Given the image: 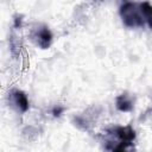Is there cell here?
I'll use <instances>...</instances> for the list:
<instances>
[{"label": "cell", "mask_w": 152, "mask_h": 152, "mask_svg": "<svg viewBox=\"0 0 152 152\" xmlns=\"http://www.w3.org/2000/svg\"><path fill=\"white\" fill-rule=\"evenodd\" d=\"M120 15L125 26L129 28H152V5L148 2H125L120 7Z\"/></svg>", "instance_id": "cell-1"}, {"label": "cell", "mask_w": 152, "mask_h": 152, "mask_svg": "<svg viewBox=\"0 0 152 152\" xmlns=\"http://www.w3.org/2000/svg\"><path fill=\"white\" fill-rule=\"evenodd\" d=\"M135 132L129 126L113 127L107 131L106 147L110 152H133Z\"/></svg>", "instance_id": "cell-2"}, {"label": "cell", "mask_w": 152, "mask_h": 152, "mask_svg": "<svg viewBox=\"0 0 152 152\" xmlns=\"http://www.w3.org/2000/svg\"><path fill=\"white\" fill-rule=\"evenodd\" d=\"M30 37L40 49H48L52 42V33L49 30V27L45 25H37L32 27L30 32Z\"/></svg>", "instance_id": "cell-3"}, {"label": "cell", "mask_w": 152, "mask_h": 152, "mask_svg": "<svg viewBox=\"0 0 152 152\" xmlns=\"http://www.w3.org/2000/svg\"><path fill=\"white\" fill-rule=\"evenodd\" d=\"M8 100L13 107H15L18 110H20L23 113H25L28 109V100L21 90H18V89L12 90L8 94Z\"/></svg>", "instance_id": "cell-4"}, {"label": "cell", "mask_w": 152, "mask_h": 152, "mask_svg": "<svg viewBox=\"0 0 152 152\" xmlns=\"http://www.w3.org/2000/svg\"><path fill=\"white\" fill-rule=\"evenodd\" d=\"M132 107H133L132 101H131V99L126 94H122V95L118 96V99H116V108L119 110H121V112H128V110L132 109Z\"/></svg>", "instance_id": "cell-5"}, {"label": "cell", "mask_w": 152, "mask_h": 152, "mask_svg": "<svg viewBox=\"0 0 152 152\" xmlns=\"http://www.w3.org/2000/svg\"><path fill=\"white\" fill-rule=\"evenodd\" d=\"M61 112H62V108H55L53 109V115H59Z\"/></svg>", "instance_id": "cell-6"}]
</instances>
